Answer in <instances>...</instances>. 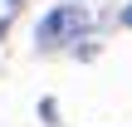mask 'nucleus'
<instances>
[{"mask_svg": "<svg viewBox=\"0 0 132 127\" xmlns=\"http://www.w3.org/2000/svg\"><path fill=\"white\" fill-rule=\"evenodd\" d=\"M5 29H10V20H0V39H5Z\"/></svg>", "mask_w": 132, "mask_h": 127, "instance_id": "3", "label": "nucleus"}, {"mask_svg": "<svg viewBox=\"0 0 132 127\" xmlns=\"http://www.w3.org/2000/svg\"><path fill=\"white\" fill-rule=\"evenodd\" d=\"M122 24H127V29H132V5H127V10H122Z\"/></svg>", "mask_w": 132, "mask_h": 127, "instance_id": "2", "label": "nucleus"}, {"mask_svg": "<svg viewBox=\"0 0 132 127\" xmlns=\"http://www.w3.org/2000/svg\"><path fill=\"white\" fill-rule=\"evenodd\" d=\"M83 29H88V15H83L78 5H59V10H49V15L39 20L34 39H39L44 49H54V44H64V39H78Z\"/></svg>", "mask_w": 132, "mask_h": 127, "instance_id": "1", "label": "nucleus"}]
</instances>
